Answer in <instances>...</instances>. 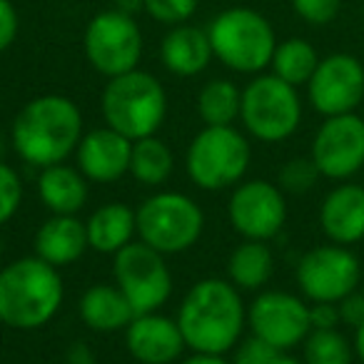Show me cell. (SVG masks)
Listing matches in <instances>:
<instances>
[{"label": "cell", "mask_w": 364, "mask_h": 364, "mask_svg": "<svg viewBox=\"0 0 364 364\" xmlns=\"http://www.w3.org/2000/svg\"><path fill=\"white\" fill-rule=\"evenodd\" d=\"M177 327L193 352L228 354L247 327V307L230 279L205 277L185 292L177 307Z\"/></svg>", "instance_id": "1"}, {"label": "cell", "mask_w": 364, "mask_h": 364, "mask_svg": "<svg viewBox=\"0 0 364 364\" xmlns=\"http://www.w3.org/2000/svg\"><path fill=\"white\" fill-rule=\"evenodd\" d=\"M85 125L82 112L65 95H38L21 107L11 127V147L26 165L50 167L77 150Z\"/></svg>", "instance_id": "2"}, {"label": "cell", "mask_w": 364, "mask_h": 364, "mask_svg": "<svg viewBox=\"0 0 364 364\" xmlns=\"http://www.w3.org/2000/svg\"><path fill=\"white\" fill-rule=\"evenodd\" d=\"M65 284L58 267L21 257L0 269V324L21 332L41 329L60 312Z\"/></svg>", "instance_id": "3"}, {"label": "cell", "mask_w": 364, "mask_h": 364, "mask_svg": "<svg viewBox=\"0 0 364 364\" xmlns=\"http://www.w3.org/2000/svg\"><path fill=\"white\" fill-rule=\"evenodd\" d=\"M100 107L105 125L135 142L157 135L167 117V92L152 73L137 68L107 80Z\"/></svg>", "instance_id": "4"}, {"label": "cell", "mask_w": 364, "mask_h": 364, "mask_svg": "<svg viewBox=\"0 0 364 364\" xmlns=\"http://www.w3.org/2000/svg\"><path fill=\"white\" fill-rule=\"evenodd\" d=\"M213 53L228 70L259 75L269 68L277 36L267 18L255 8H228L208 26Z\"/></svg>", "instance_id": "5"}, {"label": "cell", "mask_w": 364, "mask_h": 364, "mask_svg": "<svg viewBox=\"0 0 364 364\" xmlns=\"http://www.w3.org/2000/svg\"><path fill=\"white\" fill-rule=\"evenodd\" d=\"M252 162V147L235 125H205L185 152L188 177L205 193L235 188Z\"/></svg>", "instance_id": "6"}, {"label": "cell", "mask_w": 364, "mask_h": 364, "mask_svg": "<svg viewBox=\"0 0 364 364\" xmlns=\"http://www.w3.org/2000/svg\"><path fill=\"white\" fill-rule=\"evenodd\" d=\"M299 87L279 80L272 73H259L242 87L240 122L259 142H284L302 125Z\"/></svg>", "instance_id": "7"}, {"label": "cell", "mask_w": 364, "mask_h": 364, "mask_svg": "<svg viewBox=\"0 0 364 364\" xmlns=\"http://www.w3.org/2000/svg\"><path fill=\"white\" fill-rule=\"evenodd\" d=\"M137 240L160 255H180L200 242L205 232V213L190 195L162 190L135 210Z\"/></svg>", "instance_id": "8"}, {"label": "cell", "mask_w": 364, "mask_h": 364, "mask_svg": "<svg viewBox=\"0 0 364 364\" xmlns=\"http://www.w3.org/2000/svg\"><path fill=\"white\" fill-rule=\"evenodd\" d=\"M362 262L344 245L324 242L299 257L294 279L307 302H342L362 284Z\"/></svg>", "instance_id": "9"}, {"label": "cell", "mask_w": 364, "mask_h": 364, "mask_svg": "<svg viewBox=\"0 0 364 364\" xmlns=\"http://www.w3.org/2000/svg\"><path fill=\"white\" fill-rule=\"evenodd\" d=\"M142 31L132 16L115 11H102L87 23L82 48L85 58L107 80L137 70L142 60Z\"/></svg>", "instance_id": "10"}, {"label": "cell", "mask_w": 364, "mask_h": 364, "mask_svg": "<svg viewBox=\"0 0 364 364\" xmlns=\"http://www.w3.org/2000/svg\"><path fill=\"white\" fill-rule=\"evenodd\" d=\"M112 257L115 284L122 289L135 314L160 312L172 294V272L165 262V255L147 247L140 240H132Z\"/></svg>", "instance_id": "11"}, {"label": "cell", "mask_w": 364, "mask_h": 364, "mask_svg": "<svg viewBox=\"0 0 364 364\" xmlns=\"http://www.w3.org/2000/svg\"><path fill=\"white\" fill-rule=\"evenodd\" d=\"M247 327L277 352H292L312 332L309 302L282 289H262L247 307Z\"/></svg>", "instance_id": "12"}, {"label": "cell", "mask_w": 364, "mask_h": 364, "mask_svg": "<svg viewBox=\"0 0 364 364\" xmlns=\"http://www.w3.org/2000/svg\"><path fill=\"white\" fill-rule=\"evenodd\" d=\"M228 220L242 240L269 242L287 223V195L277 182L242 180L228 200Z\"/></svg>", "instance_id": "13"}, {"label": "cell", "mask_w": 364, "mask_h": 364, "mask_svg": "<svg viewBox=\"0 0 364 364\" xmlns=\"http://www.w3.org/2000/svg\"><path fill=\"white\" fill-rule=\"evenodd\" d=\"M309 157L319 175L347 182L364 170V117L359 112L324 117L312 137Z\"/></svg>", "instance_id": "14"}, {"label": "cell", "mask_w": 364, "mask_h": 364, "mask_svg": "<svg viewBox=\"0 0 364 364\" xmlns=\"http://www.w3.org/2000/svg\"><path fill=\"white\" fill-rule=\"evenodd\" d=\"M304 87L312 110L322 117L357 112L364 102V63L352 53H332L319 60Z\"/></svg>", "instance_id": "15"}, {"label": "cell", "mask_w": 364, "mask_h": 364, "mask_svg": "<svg viewBox=\"0 0 364 364\" xmlns=\"http://www.w3.org/2000/svg\"><path fill=\"white\" fill-rule=\"evenodd\" d=\"M125 347L137 364H175L188 349L177 319L160 312L135 314L125 327Z\"/></svg>", "instance_id": "16"}, {"label": "cell", "mask_w": 364, "mask_h": 364, "mask_svg": "<svg viewBox=\"0 0 364 364\" xmlns=\"http://www.w3.org/2000/svg\"><path fill=\"white\" fill-rule=\"evenodd\" d=\"M77 170L90 182H117L130 172L132 140L102 125L85 132L75 150Z\"/></svg>", "instance_id": "17"}, {"label": "cell", "mask_w": 364, "mask_h": 364, "mask_svg": "<svg viewBox=\"0 0 364 364\" xmlns=\"http://www.w3.org/2000/svg\"><path fill=\"white\" fill-rule=\"evenodd\" d=\"M319 230L327 242L352 245L364 240V182H337L319 203Z\"/></svg>", "instance_id": "18"}, {"label": "cell", "mask_w": 364, "mask_h": 364, "mask_svg": "<svg viewBox=\"0 0 364 364\" xmlns=\"http://www.w3.org/2000/svg\"><path fill=\"white\" fill-rule=\"evenodd\" d=\"M33 247H36V257H41L43 262L58 269L68 267L90 250L85 223L77 215H50L38 228Z\"/></svg>", "instance_id": "19"}, {"label": "cell", "mask_w": 364, "mask_h": 364, "mask_svg": "<svg viewBox=\"0 0 364 364\" xmlns=\"http://www.w3.org/2000/svg\"><path fill=\"white\" fill-rule=\"evenodd\" d=\"M213 43L208 28H195L190 23L172 26L160 43V60L167 73L177 77H195L213 63Z\"/></svg>", "instance_id": "20"}, {"label": "cell", "mask_w": 364, "mask_h": 364, "mask_svg": "<svg viewBox=\"0 0 364 364\" xmlns=\"http://www.w3.org/2000/svg\"><path fill=\"white\" fill-rule=\"evenodd\" d=\"M38 195L50 215H77L87 203V177L65 162L43 167Z\"/></svg>", "instance_id": "21"}, {"label": "cell", "mask_w": 364, "mask_h": 364, "mask_svg": "<svg viewBox=\"0 0 364 364\" xmlns=\"http://www.w3.org/2000/svg\"><path fill=\"white\" fill-rule=\"evenodd\" d=\"M87 245L100 255H117L137 235V213L125 203H105L85 220Z\"/></svg>", "instance_id": "22"}, {"label": "cell", "mask_w": 364, "mask_h": 364, "mask_svg": "<svg viewBox=\"0 0 364 364\" xmlns=\"http://www.w3.org/2000/svg\"><path fill=\"white\" fill-rule=\"evenodd\" d=\"M132 317L135 309L117 284H92L80 297V319L97 334L125 332Z\"/></svg>", "instance_id": "23"}, {"label": "cell", "mask_w": 364, "mask_h": 364, "mask_svg": "<svg viewBox=\"0 0 364 364\" xmlns=\"http://www.w3.org/2000/svg\"><path fill=\"white\" fill-rule=\"evenodd\" d=\"M274 274V255L267 242L242 240L230 252L228 279L240 292H262Z\"/></svg>", "instance_id": "24"}, {"label": "cell", "mask_w": 364, "mask_h": 364, "mask_svg": "<svg viewBox=\"0 0 364 364\" xmlns=\"http://www.w3.org/2000/svg\"><path fill=\"white\" fill-rule=\"evenodd\" d=\"M175 170V155L170 145L160 140L157 135L142 137L132 142V157H130V175L135 177L145 188H160L170 180Z\"/></svg>", "instance_id": "25"}, {"label": "cell", "mask_w": 364, "mask_h": 364, "mask_svg": "<svg viewBox=\"0 0 364 364\" xmlns=\"http://www.w3.org/2000/svg\"><path fill=\"white\" fill-rule=\"evenodd\" d=\"M319 60L322 58L317 55V48L309 41H304V38H287V41L277 43V48H274L269 70L279 80L289 82L294 87H302L314 75Z\"/></svg>", "instance_id": "26"}, {"label": "cell", "mask_w": 364, "mask_h": 364, "mask_svg": "<svg viewBox=\"0 0 364 364\" xmlns=\"http://www.w3.org/2000/svg\"><path fill=\"white\" fill-rule=\"evenodd\" d=\"M240 105L242 90L225 77L205 82L198 95V112L205 125H235V120H240Z\"/></svg>", "instance_id": "27"}, {"label": "cell", "mask_w": 364, "mask_h": 364, "mask_svg": "<svg viewBox=\"0 0 364 364\" xmlns=\"http://www.w3.org/2000/svg\"><path fill=\"white\" fill-rule=\"evenodd\" d=\"M354 344L339 329H312L302 342L304 364H352Z\"/></svg>", "instance_id": "28"}, {"label": "cell", "mask_w": 364, "mask_h": 364, "mask_svg": "<svg viewBox=\"0 0 364 364\" xmlns=\"http://www.w3.org/2000/svg\"><path fill=\"white\" fill-rule=\"evenodd\" d=\"M322 180L312 157H289L277 172V185L284 195H307Z\"/></svg>", "instance_id": "29"}, {"label": "cell", "mask_w": 364, "mask_h": 364, "mask_svg": "<svg viewBox=\"0 0 364 364\" xmlns=\"http://www.w3.org/2000/svg\"><path fill=\"white\" fill-rule=\"evenodd\" d=\"M23 205V180L6 160H0V225L11 223Z\"/></svg>", "instance_id": "30"}, {"label": "cell", "mask_w": 364, "mask_h": 364, "mask_svg": "<svg viewBox=\"0 0 364 364\" xmlns=\"http://www.w3.org/2000/svg\"><path fill=\"white\" fill-rule=\"evenodd\" d=\"M200 0H145L142 11L162 26H182L198 11Z\"/></svg>", "instance_id": "31"}, {"label": "cell", "mask_w": 364, "mask_h": 364, "mask_svg": "<svg viewBox=\"0 0 364 364\" xmlns=\"http://www.w3.org/2000/svg\"><path fill=\"white\" fill-rule=\"evenodd\" d=\"M292 11L297 18H302L307 26H329L337 21L339 11H342V0H289Z\"/></svg>", "instance_id": "32"}, {"label": "cell", "mask_w": 364, "mask_h": 364, "mask_svg": "<svg viewBox=\"0 0 364 364\" xmlns=\"http://www.w3.org/2000/svg\"><path fill=\"white\" fill-rule=\"evenodd\" d=\"M277 354L279 352L272 344H267L264 339L250 334V337L237 342V347L232 349V359H230V362L232 364H269Z\"/></svg>", "instance_id": "33"}, {"label": "cell", "mask_w": 364, "mask_h": 364, "mask_svg": "<svg viewBox=\"0 0 364 364\" xmlns=\"http://www.w3.org/2000/svg\"><path fill=\"white\" fill-rule=\"evenodd\" d=\"M18 31H21L18 8L13 6V0H0V53H6L16 43Z\"/></svg>", "instance_id": "34"}, {"label": "cell", "mask_w": 364, "mask_h": 364, "mask_svg": "<svg viewBox=\"0 0 364 364\" xmlns=\"http://www.w3.org/2000/svg\"><path fill=\"white\" fill-rule=\"evenodd\" d=\"M309 322L312 329H339V307L334 302H309Z\"/></svg>", "instance_id": "35"}, {"label": "cell", "mask_w": 364, "mask_h": 364, "mask_svg": "<svg viewBox=\"0 0 364 364\" xmlns=\"http://www.w3.org/2000/svg\"><path fill=\"white\" fill-rule=\"evenodd\" d=\"M339 307V317H342V324H347V327H359V324L364 322V294L359 292H352L347 294V297L342 299V302H337Z\"/></svg>", "instance_id": "36"}, {"label": "cell", "mask_w": 364, "mask_h": 364, "mask_svg": "<svg viewBox=\"0 0 364 364\" xmlns=\"http://www.w3.org/2000/svg\"><path fill=\"white\" fill-rule=\"evenodd\" d=\"M65 364H97L92 349L85 342H73L65 352Z\"/></svg>", "instance_id": "37"}, {"label": "cell", "mask_w": 364, "mask_h": 364, "mask_svg": "<svg viewBox=\"0 0 364 364\" xmlns=\"http://www.w3.org/2000/svg\"><path fill=\"white\" fill-rule=\"evenodd\" d=\"M177 364H232L230 359H225V354H205V352H193L190 357L180 359Z\"/></svg>", "instance_id": "38"}, {"label": "cell", "mask_w": 364, "mask_h": 364, "mask_svg": "<svg viewBox=\"0 0 364 364\" xmlns=\"http://www.w3.org/2000/svg\"><path fill=\"white\" fill-rule=\"evenodd\" d=\"M112 8L120 13H125V16H132L135 18L137 13L145 8V0H112Z\"/></svg>", "instance_id": "39"}, {"label": "cell", "mask_w": 364, "mask_h": 364, "mask_svg": "<svg viewBox=\"0 0 364 364\" xmlns=\"http://www.w3.org/2000/svg\"><path fill=\"white\" fill-rule=\"evenodd\" d=\"M352 344H354V357L364 364V322L359 327H354V337H352Z\"/></svg>", "instance_id": "40"}, {"label": "cell", "mask_w": 364, "mask_h": 364, "mask_svg": "<svg viewBox=\"0 0 364 364\" xmlns=\"http://www.w3.org/2000/svg\"><path fill=\"white\" fill-rule=\"evenodd\" d=\"M269 364H304V362H302V359H297V357H292L289 352H279Z\"/></svg>", "instance_id": "41"}, {"label": "cell", "mask_w": 364, "mask_h": 364, "mask_svg": "<svg viewBox=\"0 0 364 364\" xmlns=\"http://www.w3.org/2000/svg\"><path fill=\"white\" fill-rule=\"evenodd\" d=\"M8 147H11V142H8V140H6V137L0 135V160H3V157H6Z\"/></svg>", "instance_id": "42"}, {"label": "cell", "mask_w": 364, "mask_h": 364, "mask_svg": "<svg viewBox=\"0 0 364 364\" xmlns=\"http://www.w3.org/2000/svg\"><path fill=\"white\" fill-rule=\"evenodd\" d=\"M359 292L364 294V274H362V284H359Z\"/></svg>", "instance_id": "43"}, {"label": "cell", "mask_w": 364, "mask_h": 364, "mask_svg": "<svg viewBox=\"0 0 364 364\" xmlns=\"http://www.w3.org/2000/svg\"><path fill=\"white\" fill-rule=\"evenodd\" d=\"M0 252H3V237H0Z\"/></svg>", "instance_id": "44"}, {"label": "cell", "mask_w": 364, "mask_h": 364, "mask_svg": "<svg viewBox=\"0 0 364 364\" xmlns=\"http://www.w3.org/2000/svg\"><path fill=\"white\" fill-rule=\"evenodd\" d=\"M362 23H364V3H362Z\"/></svg>", "instance_id": "45"}, {"label": "cell", "mask_w": 364, "mask_h": 364, "mask_svg": "<svg viewBox=\"0 0 364 364\" xmlns=\"http://www.w3.org/2000/svg\"><path fill=\"white\" fill-rule=\"evenodd\" d=\"M41 364H48V362H41Z\"/></svg>", "instance_id": "46"}, {"label": "cell", "mask_w": 364, "mask_h": 364, "mask_svg": "<svg viewBox=\"0 0 364 364\" xmlns=\"http://www.w3.org/2000/svg\"><path fill=\"white\" fill-rule=\"evenodd\" d=\"M362 175H364V170H362Z\"/></svg>", "instance_id": "47"}]
</instances>
